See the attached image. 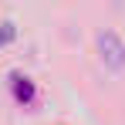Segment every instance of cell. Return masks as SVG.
<instances>
[{
    "label": "cell",
    "mask_w": 125,
    "mask_h": 125,
    "mask_svg": "<svg viewBox=\"0 0 125 125\" xmlns=\"http://www.w3.org/2000/svg\"><path fill=\"white\" fill-rule=\"evenodd\" d=\"M98 47H102V61L108 68H125V44L118 41V34H112V31L98 34Z\"/></svg>",
    "instance_id": "6da1fadb"
}]
</instances>
